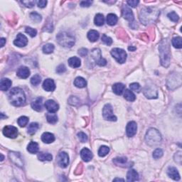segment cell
Segmentation results:
<instances>
[{
  "label": "cell",
  "instance_id": "1",
  "mask_svg": "<svg viewBox=\"0 0 182 182\" xmlns=\"http://www.w3.org/2000/svg\"><path fill=\"white\" fill-rule=\"evenodd\" d=\"M160 14V11L157 8L145 7L141 10L139 14V19L142 24H147L153 23Z\"/></svg>",
  "mask_w": 182,
  "mask_h": 182
},
{
  "label": "cell",
  "instance_id": "2",
  "mask_svg": "<svg viewBox=\"0 0 182 182\" xmlns=\"http://www.w3.org/2000/svg\"><path fill=\"white\" fill-rule=\"evenodd\" d=\"M9 101L13 105L19 107L26 102V96L22 89L19 88H14L9 93Z\"/></svg>",
  "mask_w": 182,
  "mask_h": 182
},
{
  "label": "cell",
  "instance_id": "3",
  "mask_svg": "<svg viewBox=\"0 0 182 182\" xmlns=\"http://www.w3.org/2000/svg\"><path fill=\"white\" fill-rule=\"evenodd\" d=\"M159 50H160L162 65L164 67H168L170 63L171 55H170L169 44L168 41L167 39L162 41V42L160 44Z\"/></svg>",
  "mask_w": 182,
  "mask_h": 182
},
{
  "label": "cell",
  "instance_id": "4",
  "mask_svg": "<svg viewBox=\"0 0 182 182\" xmlns=\"http://www.w3.org/2000/svg\"><path fill=\"white\" fill-rule=\"evenodd\" d=\"M146 142L151 147H155L160 145L162 141V136L160 132L155 128H150L147 132L145 135Z\"/></svg>",
  "mask_w": 182,
  "mask_h": 182
},
{
  "label": "cell",
  "instance_id": "5",
  "mask_svg": "<svg viewBox=\"0 0 182 182\" xmlns=\"http://www.w3.org/2000/svg\"><path fill=\"white\" fill-rule=\"evenodd\" d=\"M58 43L60 46L67 48H70L75 44V37L67 32H60L56 36Z\"/></svg>",
  "mask_w": 182,
  "mask_h": 182
},
{
  "label": "cell",
  "instance_id": "6",
  "mask_svg": "<svg viewBox=\"0 0 182 182\" xmlns=\"http://www.w3.org/2000/svg\"><path fill=\"white\" fill-rule=\"evenodd\" d=\"M111 55L119 63H124L127 59V53L123 49L118 48H113L111 51Z\"/></svg>",
  "mask_w": 182,
  "mask_h": 182
},
{
  "label": "cell",
  "instance_id": "7",
  "mask_svg": "<svg viewBox=\"0 0 182 182\" xmlns=\"http://www.w3.org/2000/svg\"><path fill=\"white\" fill-rule=\"evenodd\" d=\"M143 93L146 98L149 99H154L158 97V91L155 85H148L146 86L143 89Z\"/></svg>",
  "mask_w": 182,
  "mask_h": 182
},
{
  "label": "cell",
  "instance_id": "8",
  "mask_svg": "<svg viewBox=\"0 0 182 182\" xmlns=\"http://www.w3.org/2000/svg\"><path fill=\"white\" fill-rule=\"evenodd\" d=\"M103 115L105 119L109 121H116L117 117L114 115L112 112V107L111 105L107 104L103 109Z\"/></svg>",
  "mask_w": 182,
  "mask_h": 182
},
{
  "label": "cell",
  "instance_id": "9",
  "mask_svg": "<svg viewBox=\"0 0 182 182\" xmlns=\"http://www.w3.org/2000/svg\"><path fill=\"white\" fill-rule=\"evenodd\" d=\"M56 161L58 164L61 168H65L69 164V157L68 154L64 152H61L58 154L56 157Z\"/></svg>",
  "mask_w": 182,
  "mask_h": 182
},
{
  "label": "cell",
  "instance_id": "10",
  "mask_svg": "<svg viewBox=\"0 0 182 182\" xmlns=\"http://www.w3.org/2000/svg\"><path fill=\"white\" fill-rule=\"evenodd\" d=\"M3 134L6 137L14 139L18 136V129L11 125L5 126L3 129Z\"/></svg>",
  "mask_w": 182,
  "mask_h": 182
},
{
  "label": "cell",
  "instance_id": "11",
  "mask_svg": "<svg viewBox=\"0 0 182 182\" xmlns=\"http://www.w3.org/2000/svg\"><path fill=\"white\" fill-rule=\"evenodd\" d=\"M181 84V75L178 74V76L177 75H173L171 76V79L168 80V87L170 89H174L177 88V87H179Z\"/></svg>",
  "mask_w": 182,
  "mask_h": 182
},
{
  "label": "cell",
  "instance_id": "12",
  "mask_svg": "<svg viewBox=\"0 0 182 182\" xmlns=\"http://www.w3.org/2000/svg\"><path fill=\"white\" fill-rule=\"evenodd\" d=\"M137 123L134 121H131L128 124H127L126 127V133L128 137H133L137 133Z\"/></svg>",
  "mask_w": 182,
  "mask_h": 182
},
{
  "label": "cell",
  "instance_id": "13",
  "mask_svg": "<svg viewBox=\"0 0 182 182\" xmlns=\"http://www.w3.org/2000/svg\"><path fill=\"white\" fill-rule=\"evenodd\" d=\"M14 45H16L18 47H24L27 45L28 44V39L22 34H19L16 36V39L14 41Z\"/></svg>",
  "mask_w": 182,
  "mask_h": 182
},
{
  "label": "cell",
  "instance_id": "14",
  "mask_svg": "<svg viewBox=\"0 0 182 182\" xmlns=\"http://www.w3.org/2000/svg\"><path fill=\"white\" fill-rule=\"evenodd\" d=\"M45 107L49 112L55 113L58 110L59 106L53 100H48L45 103Z\"/></svg>",
  "mask_w": 182,
  "mask_h": 182
},
{
  "label": "cell",
  "instance_id": "15",
  "mask_svg": "<svg viewBox=\"0 0 182 182\" xmlns=\"http://www.w3.org/2000/svg\"><path fill=\"white\" fill-rule=\"evenodd\" d=\"M122 16L130 23L134 22V14L131 9L127 6H124L122 9Z\"/></svg>",
  "mask_w": 182,
  "mask_h": 182
},
{
  "label": "cell",
  "instance_id": "16",
  "mask_svg": "<svg viewBox=\"0 0 182 182\" xmlns=\"http://www.w3.org/2000/svg\"><path fill=\"white\" fill-rule=\"evenodd\" d=\"M16 75L20 78L26 79L30 75V70H29V68H27V67L21 66L19 67L17 72H16Z\"/></svg>",
  "mask_w": 182,
  "mask_h": 182
},
{
  "label": "cell",
  "instance_id": "17",
  "mask_svg": "<svg viewBox=\"0 0 182 182\" xmlns=\"http://www.w3.org/2000/svg\"><path fill=\"white\" fill-rule=\"evenodd\" d=\"M43 88L47 92H52L56 89V85L53 80L48 78L46 79L43 83Z\"/></svg>",
  "mask_w": 182,
  "mask_h": 182
},
{
  "label": "cell",
  "instance_id": "18",
  "mask_svg": "<svg viewBox=\"0 0 182 182\" xmlns=\"http://www.w3.org/2000/svg\"><path fill=\"white\" fill-rule=\"evenodd\" d=\"M9 158L11 159V160L14 162V164H16L17 166L22 167L23 165V161L21 158V156L19 155V153H16V152H9Z\"/></svg>",
  "mask_w": 182,
  "mask_h": 182
},
{
  "label": "cell",
  "instance_id": "19",
  "mask_svg": "<svg viewBox=\"0 0 182 182\" xmlns=\"http://www.w3.org/2000/svg\"><path fill=\"white\" fill-rule=\"evenodd\" d=\"M80 157L86 162H90L93 159V153L88 148H83L80 152Z\"/></svg>",
  "mask_w": 182,
  "mask_h": 182
},
{
  "label": "cell",
  "instance_id": "20",
  "mask_svg": "<svg viewBox=\"0 0 182 182\" xmlns=\"http://www.w3.org/2000/svg\"><path fill=\"white\" fill-rule=\"evenodd\" d=\"M167 174L170 178L175 180V181H178L180 179L179 174H178V170L175 167H169L168 170H167Z\"/></svg>",
  "mask_w": 182,
  "mask_h": 182
},
{
  "label": "cell",
  "instance_id": "21",
  "mask_svg": "<svg viewBox=\"0 0 182 182\" xmlns=\"http://www.w3.org/2000/svg\"><path fill=\"white\" fill-rule=\"evenodd\" d=\"M43 99L41 98H38L32 103V107L34 110L41 112L43 110Z\"/></svg>",
  "mask_w": 182,
  "mask_h": 182
},
{
  "label": "cell",
  "instance_id": "22",
  "mask_svg": "<svg viewBox=\"0 0 182 182\" xmlns=\"http://www.w3.org/2000/svg\"><path fill=\"white\" fill-rule=\"evenodd\" d=\"M41 140L43 141L44 143L50 144L54 142L55 140V137L53 134L50 132H44L41 135Z\"/></svg>",
  "mask_w": 182,
  "mask_h": 182
},
{
  "label": "cell",
  "instance_id": "23",
  "mask_svg": "<svg viewBox=\"0 0 182 182\" xmlns=\"http://www.w3.org/2000/svg\"><path fill=\"white\" fill-rule=\"evenodd\" d=\"M127 179L128 181H136L139 180L138 173L134 169L129 170L127 174Z\"/></svg>",
  "mask_w": 182,
  "mask_h": 182
},
{
  "label": "cell",
  "instance_id": "24",
  "mask_svg": "<svg viewBox=\"0 0 182 182\" xmlns=\"http://www.w3.org/2000/svg\"><path fill=\"white\" fill-rule=\"evenodd\" d=\"M11 84V81L8 78H2L1 80V83H0V89L2 91H6L9 88H10Z\"/></svg>",
  "mask_w": 182,
  "mask_h": 182
},
{
  "label": "cell",
  "instance_id": "25",
  "mask_svg": "<svg viewBox=\"0 0 182 182\" xmlns=\"http://www.w3.org/2000/svg\"><path fill=\"white\" fill-rule=\"evenodd\" d=\"M124 88H125V86H124L122 83H118L113 85L112 91L115 94L118 95V96H120V95H122V93L124 92Z\"/></svg>",
  "mask_w": 182,
  "mask_h": 182
},
{
  "label": "cell",
  "instance_id": "26",
  "mask_svg": "<svg viewBox=\"0 0 182 182\" xmlns=\"http://www.w3.org/2000/svg\"><path fill=\"white\" fill-rule=\"evenodd\" d=\"M68 64L72 68H78L81 65V61H80V58L78 57H71L68 59Z\"/></svg>",
  "mask_w": 182,
  "mask_h": 182
},
{
  "label": "cell",
  "instance_id": "27",
  "mask_svg": "<svg viewBox=\"0 0 182 182\" xmlns=\"http://www.w3.org/2000/svg\"><path fill=\"white\" fill-rule=\"evenodd\" d=\"M28 152L31 154H36L39 152V145L36 142H31L27 146Z\"/></svg>",
  "mask_w": 182,
  "mask_h": 182
},
{
  "label": "cell",
  "instance_id": "28",
  "mask_svg": "<svg viewBox=\"0 0 182 182\" xmlns=\"http://www.w3.org/2000/svg\"><path fill=\"white\" fill-rule=\"evenodd\" d=\"M99 33L96 30H91L88 33V39L91 42H96L99 39Z\"/></svg>",
  "mask_w": 182,
  "mask_h": 182
},
{
  "label": "cell",
  "instance_id": "29",
  "mask_svg": "<svg viewBox=\"0 0 182 182\" xmlns=\"http://www.w3.org/2000/svg\"><path fill=\"white\" fill-rule=\"evenodd\" d=\"M74 85L77 88H83L87 86V82L82 77H77L74 80Z\"/></svg>",
  "mask_w": 182,
  "mask_h": 182
},
{
  "label": "cell",
  "instance_id": "30",
  "mask_svg": "<svg viewBox=\"0 0 182 182\" xmlns=\"http://www.w3.org/2000/svg\"><path fill=\"white\" fill-rule=\"evenodd\" d=\"M107 23L108 25L110 26H114L117 24L118 19H117V16L114 14H109L107 16Z\"/></svg>",
  "mask_w": 182,
  "mask_h": 182
},
{
  "label": "cell",
  "instance_id": "31",
  "mask_svg": "<svg viewBox=\"0 0 182 182\" xmlns=\"http://www.w3.org/2000/svg\"><path fill=\"white\" fill-rule=\"evenodd\" d=\"M38 159H39V160L42 161V162H44V161H51L52 159H53V157L49 153L40 152L38 155Z\"/></svg>",
  "mask_w": 182,
  "mask_h": 182
},
{
  "label": "cell",
  "instance_id": "32",
  "mask_svg": "<svg viewBox=\"0 0 182 182\" xmlns=\"http://www.w3.org/2000/svg\"><path fill=\"white\" fill-rule=\"evenodd\" d=\"M94 22H95V24H96V26H98V27H101V26H103L105 22L104 16H103V14H96V17H95V19H94Z\"/></svg>",
  "mask_w": 182,
  "mask_h": 182
},
{
  "label": "cell",
  "instance_id": "33",
  "mask_svg": "<svg viewBox=\"0 0 182 182\" xmlns=\"http://www.w3.org/2000/svg\"><path fill=\"white\" fill-rule=\"evenodd\" d=\"M39 125L37 122H32L29 124V127H28V133L29 134H34L37 132V131L39 129Z\"/></svg>",
  "mask_w": 182,
  "mask_h": 182
},
{
  "label": "cell",
  "instance_id": "34",
  "mask_svg": "<svg viewBox=\"0 0 182 182\" xmlns=\"http://www.w3.org/2000/svg\"><path fill=\"white\" fill-rule=\"evenodd\" d=\"M46 119L48 122L50 124H56L58 122V117H57L56 115L51 112L48 113L46 115Z\"/></svg>",
  "mask_w": 182,
  "mask_h": 182
},
{
  "label": "cell",
  "instance_id": "35",
  "mask_svg": "<svg viewBox=\"0 0 182 182\" xmlns=\"http://www.w3.org/2000/svg\"><path fill=\"white\" fill-rule=\"evenodd\" d=\"M124 98H125L127 100L130 101V102H133L134 100H135L136 97L132 91H129V90H126L125 92H124Z\"/></svg>",
  "mask_w": 182,
  "mask_h": 182
},
{
  "label": "cell",
  "instance_id": "36",
  "mask_svg": "<svg viewBox=\"0 0 182 182\" xmlns=\"http://www.w3.org/2000/svg\"><path fill=\"white\" fill-rule=\"evenodd\" d=\"M91 56L93 58L96 60V63L98 61H99L101 58V52L99 48H95L91 52Z\"/></svg>",
  "mask_w": 182,
  "mask_h": 182
},
{
  "label": "cell",
  "instance_id": "37",
  "mask_svg": "<svg viewBox=\"0 0 182 182\" xmlns=\"http://www.w3.org/2000/svg\"><path fill=\"white\" fill-rule=\"evenodd\" d=\"M181 37H174L172 39V45L174 46V48H181L182 47V43H181Z\"/></svg>",
  "mask_w": 182,
  "mask_h": 182
},
{
  "label": "cell",
  "instance_id": "38",
  "mask_svg": "<svg viewBox=\"0 0 182 182\" xmlns=\"http://www.w3.org/2000/svg\"><path fill=\"white\" fill-rule=\"evenodd\" d=\"M113 162L117 166H123L127 162V159L126 157H117L113 160Z\"/></svg>",
  "mask_w": 182,
  "mask_h": 182
},
{
  "label": "cell",
  "instance_id": "39",
  "mask_svg": "<svg viewBox=\"0 0 182 182\" xmlns=\"http://www.w3.org/2000/svg\"><path fill=\"white\" fill-rule=\"evenodd\" d=\"M54 47L53 44H47L46 45L44 46L43 47V52L44 53H46V54H49V53H53V51H54Z\"/></svg>",
  "mask_w": 182,
  "mask_h": 182
},
{
  "label": "cell",
  "instance_id": "40",
  "mask_svg": "<svg viewBox=\"0 0 182 182\" xmlns=\"http://www.w3.org/2000/svg\"><path fill=\"white\" fill-rule=\"evenodd\" d=\"M110 152V148L107 146H102L100 147V148L98 150V155H99L100 157H103L105 156H106Z\"/></svg>",
  "mask_w": 182,
  "mask_h": 182
},
{
  "label": "cell",
  "instance_id": "41",
  "mask_svg": "<svg viewBox=\"0 0 182 182\" xmlns=\"http://www.w3.org/2000/svg\"><path fill=\"white\" fill-rule=\"evenodd\" d=\"M17 122L18 124H19L20 127H25V126L28 124V122H29V118L26 117V116H22V117H20L18 119Z\"/></svg>",
  "mask_w": 182,
  "mask_h": 182
},
{
  "label": "cell",
  "instance_id": "42",
  "mask_svg": "<svg viewBox=\"0 0 182 182\" xmlns=\"http://www.w3.org/2000/svg\"><path fill=\"white\" fill-rule=\"evenodd\" d=\"M41 82V77L39 75H35L32 77V79H31V83L33 86H37L38 85L40 84V83Z\"/></svg>",
  "mask_w": 182,
  "mask_h": 182
},
{
  "label": "cell",
  "instance_id": "43",
  "mask_svg": "<svg viewBox=\"0 0 182 182\" xmlns=\"http://www.w3.org/2000/svg\"><path fill=\"white\" fill-rule=\"evenodd\" d=\"M30 17L31 19L35 22H40L42 19L41 16L37 12H32V14H30Z\"/></svg>",
  "mask_w": 182,
  "mask_h": 182
},
{
  "label": "cell",
  "instance_id": "44",
  "mask_svg": "<svg viewBox=\"0 0 182 182\" xmlns=\"http://www.w3.org/2000/svg\"><path fill=\"white\" fill-rule=\"evenodd\" d=\"M167 16H168L169 19L174 22H177L178 21V19H179L178 16L177 15L176 13L174 12V11H172V12L171 13H169Z\"/></svg>",
  "mask_w": 182,
  "mask_h": 182
},
{
  "label": "cell",
  "instance_id": "45",
  "mask_svg": "<svg viewBox=\"0 0 182 182\" xmlns=\"http://www.w3.org/2000/svg\"><path fill=\"white\" fill-rule=\"evenodd\" d=\"M163 151L161 149L158 148V149H156L155 150V152H153V157L155 159V160H157V159H160L161 157L163 156Z\"/></svg>",
  "mask_w": 182,
  "mask_h": 182
},
{
  "label": "cell",
  "instance_id": "46",
  "mask_svg": "<svg viewBox=\"0 0 182 182\" xmlns=\"http://www.w3.org/2000/svg\"><path fill=\"white\" fill-rule=\"evenodd\" d=\"M129 88L132 91H133L134 92H137V93H139V91H141V86L139 83H133L132 84L129 85Z\"/></svg>",
  "mask_w": 182,
  "mask_h": 182
},
{
  "label": "cell",
  "instance_id": "47",
  "mask_svg": "<svg viewBox=\"0 0 182 182\" xmlns=\"http://www.w3.org/2000/svg\"><path fill=\"white\" fill-rule=\"evenodd\" d=\"M25 31H26V32H27L28 34H29L30 37H36V35H37V31L35 29H33V28L32 27H26Z\"/></svg>",
  "mask_w": 182,
  "mask_h": 182
},
{
  "label": "cell",
  "instance_id": "48",
  "mask_svg": "<svg viewBox=\"0 0 182 182\" xmlns=\"http://www.w3.org/2000/svg\"><path fill=\"white\" fill-rule=\"evenodd\" d=\"M102 41L106 45L110 46L112 44V40L110 37H108L105 34H103L102 37Z\"/></svg>",
  "mask_w": 182,
  "mask_h": 182
},
{
  "label": "cell",
  "instance_id": "49",
  "mask_svg": "<svg viewBox=\"0 0 182 182\" xmlns=\"http://www.w3.org/2000/svg\"><path fill=\"white\" fill-rule=\"evenodd\" d=\"M78 139H80V142H83V143H85V142H86L87 141H88V136H87L84 132H78Z\"/></svg>",
  "mask_w": 182,
  "mask_h": 182
},
{
  "label": "cell",
  "instance_id": "50",
  "mask_svg": "<svg viewBox=\"0 0 182 182\" xmlns=\"http://www.w3.org/2000/svg\"><path fill=\"white\" fill-rule=\"evenodd\" d=\"M68 103L69 104L72 105H76L77 104H78L79 103V100L76 98V97L74 96H71L68 100Z\"/></svg>",
  "mask_w": 182,
  "mask_h": 182
},
{
  "label": "cell",
  "instance_id": "51",
  "mask_svg": "<svg viewBox=\"0 0 182 182\" xmlns=\"http://www.w3.org/2000/svg\"><path fill=\"white\" fill-rule=\"evenodd\" d=\"M65 71H66V68H65V66L64 65L61 64V65H58V66L57 67L56 73H59V74H61V73H65Z\"/></svg>",
  "mask_w": 182,
  "mask_h": 182
},
{
  "label": "cell",
  "instance_id": "52",
  "mask_svg": "<svg viewBox=\"0 0 182 182\" xmlns=\"http://www.w3.org/2000/svg\"><path fill=\"white\" fill-rule=\"evenodd\" d=\"M22 3L27 7L32 8L35 4V1H22Z\"/></svg>",
  "mask_w": 182,
  "mask_h": 182
},
{
  "label": "cell",
  "instance_id": "53",
  "mask_svg": "<svg viewBox=\"0 0 182 182\" xmlns=\"http://www.w3.org/2000/svg\"><path fill=\"white\" fill-rule=\"evenodd\" d=\"M88 51L87 48H82L78 50V54H79L80 56H82V57L86 56H87V54H88Z\"/></svg>",
  "mask_w": 182,
  "mask_h": 182
},
{
  "label": "cell",
  "instance_id": "54",
  "mask_svg": "<svg viewBox=\"0 0 182 182\" xmlns=\"http://www.w3.org/2000/svg\"><path fill=\"white\" fill-rule=\"evenodd\" d=\"M93 3L92 1H82L80 3V5L82 6V7H88L90 6Z\"/></svg>",
  "mask_w": 182,
  "mask_h": 182
},
{
  "label": "cell",
  "instance_id": "55",
  "mask_svg": "<svg viewBox=\"0 0 182 182\" xmlns=\"http://www.w3.org/2000/svg\"><path fill=\"white\" fill-rule=\"evenodd\" d=\"M127 3L129 6H132V7H136L138 5L139 1H136V0H131V1H127Z\"/></svg>",
  "mask_w": 182,
  "mask_h": 182
},
{
  "label": "cell",
  "instance_id": "56",
  "mask_svg": "<svg viewBox=\"0 0 182 182\" xmlns=\"http://www.w3.org/2000/svg\"><path fill=\"white\" fill-rule=\"evenodd\" d=\"M174 157H176H176H174L175 161H176V162H178V164H181V152H178L177 153H176V155H175Z\"/></svg>",
  "mask_w": 182,
  "mask_h": 182
},
{
  "label": "cell",
  "instance_id": "57",
  "mask_svg": "<svg viewBox=\"0 0 182 182\" xmlns=\"http://www.w3.org/2000/svg\"><path fill=\"white\" fill-rule=\"evenodd\" d=\"M47 4V1L45 0H41V1H37V5L40 8H44Z\"/></svg>",
  "mask_w": 182,
  "mask_h": 182
},
{
  "label": "cell",
  "instance_id": "58",
  "mask_svg": "<svg viewBox=\"0 0 182 182\" xmlns=\"http://www.w3.org/2000/svg\"><path fill=\"white\" fill-rule=\"evenodd\" d=\"M97 64L99 65L100 66H104V65H105L106 64H107V60H106L105 58H102L100 60H99V61L97 62Z\"/></svg>",
  "mask_w": 182,
  "mask_h": 182
},
{
  "label": "cell",
  "instance_id": "59",
  "mask_svg": "<svg viewBox=\"0 0 182 182\" xmlns=\"http://www.w3.org/2000/svg\"><path fill=\"white\" fill-rule=\"evenodd\" d=\"M0 41H1V47H3L6 43V39H4V38H1Z\"/></svg>",
  "mask_w": 182,
  "mask_h": 182
},
{
  "label": "cell",
  "instance_id": "60",
  "mask_svg": "<svg viewBox=\"0 0 182 182\" xmlns=\"http://www.w3.org/2000/svg\"><path fill=\"white\" fill-rule=\"evenodd\" d=\"M128 50L131 51H134L136 50V48L134 46H129L128 47Z\"/></svg>",
  "mask_w": 182,
  "mask_h": 182
},
{
  "label": "cell",
  "instance_id": "61",
  "mask_svg": "<svg viewBox=\"0 0 182 182\" xmlns=\"http://www.w3.org/2000/svg\"><path fill=\"white\" fill-rule=\"evenodd\" d=\"M114 181H124V179H122V178H115L114 180H113Z\"/></svg>",
  "mask_w": 182,
  "mask_h": 182
},
{
  "label": "cell",
  "instance_id": "62",
  "mask_svg": "<svg viewBox=\"0 0 182 182\" xmlns=\"http://www.w3.org/2000/svg\"><path fill=\"white\" fill-rule=\"evenodd\" d=\"M1 161H3V160H4V156H3L2 154H1Z\"/></svg>",
  "mask_w": 182,
  "mask_h": 182
}]
</instances>
